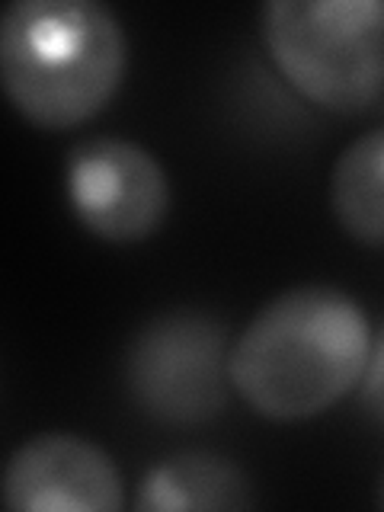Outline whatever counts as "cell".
I'll use <instances>...</instances> for the list:
<instances>
[{
    "label": "cell",
    "mask_w": 384,
    "mask_h": 512,
    "mask_svg": "<svg viewBox=\"0 0 384 512\" xmlns=\"http://www.w3.org/2000/svg\"><path fill=\"white\" fill-rule=\"evenodd\" d=\"M263 42L320 109L359 112L384 90V0H269Z\"/></svg>",
    "instance_id": "cell-3"
},
{
    "label": "cell",
    "mask_w": 384,
    "mask_h": 512,
    "mask_svg": "<svg viewBox=\"0 0 384 512\" xmlns=\"http://www.w3.org/2000/svg\"><path fill=\"white\" fill-rule=\"evenodd\" d=\"M4 503L16 512H119L125 484L103 445L77 432H39L10 455Z\"/></svg>",
    "instance_id": "cell-6"
},
{
    "label": "cell",
    "mask_w": 384,
    "mask_h": 512,
    "mask_svg": "<svg viewBox=\"0 0 384 512\" xmlns=\"http://www.w3.org/2000/svg\"><path fill=\"white\" fill-rule=\"evenodd\" d=\"M128 71V32L100 0H13L0 16V80L39 128L93 119Z\"/></svg>",
    "instance_id": "cell-2"
},
{
    "label": "cell",
    "mask_w": 384,
    "mask_h": 512,
    "mask_svg": "<svg viewBox=\"0 0 384 512\" xmlns=\"http://www.w3.org/2000/svg\"><path fill=\"white\" fill-rule=\"evenodd\" d=\"M231 388L228 330L208 311H160L144 320L125 349V391L157 423L215 420L228 407Z\"/></svg>",
    "instance_id": "cell-4"
},
{
    "label": "cell",
    "mask_w": 384,
    "mask_h": 512,
    "mask_svg": "<svg viewBox=\"0 0 384 512\" xmlns=\"http://www.w3.org/2000/svg\"><path fill=\"white\" fill-rule=\"evenodd\" d=\"M64 189L77 221L109 244H138L170 212V176L157 154L122 135L77 141L64 160Z\"/></svg>",
    "instance_id": "cell-5"
},
{
    "label": "cell",
    "mask_w": 384,
    "mask_h": 512,
    "mask_svg": "<svg viewBox=\"0 0 384 512\" xmlns=\"http://www.w3.org/2000/svg\"><path fill=\"white\" fill-rule=\"evenodd\" d=\"M330 208L352 240L384 250V128L340 151L330 170Z\"/></svg>",
    "instance_id": "cell-8"
},
{
    "label": "cell",
    "mask_w": 384,
    "mask_h": 512,
    "mask_svg": "<svg viewBox=\"0 0 384 512\" xmlns=\"http://www.w3.org/2000/svg\"><path fill=\"white\" fill-rule=\"evenodd\" d=\"M378 506H384V474H381V484H378Z\"/></svg>",
    "instance_id": "cell-10"
},
{
    "label": "cell",
    "mask_w": 384,
    "mask_h": 512,
    "mask_svg": "<svg viewBox=\"0 0 384 512\" xmlns=\"http://www.w3.org/2000/svg\"><path fill=\"white\" fill-rule=\"evenodd\" d=\"M372 333L365 308L343 288H285L237 333L231 384L272 423L311 420L359 388Z\"/></svg>",
    "instance_id": "cell-1"
},
{
    "label": "cell",
    "mask_w": 384,
    "mask_h": 512,
    "mask_svg": "<svg viewBox=\"0 0 384 512\" xmlns=\"http://www.w3.org/2000/svg\"><path fill=\"white\" fill-rule=\"evenodd\" d=\"M250 477L231 458L212 452H176L151 464L135 493L141 512L176 509H253Z\"/></svg>",
    "instance_id": "cell-7"
},
{
    "label": "cell",
    "mask_w": 384,
    "mask_h": 512,
    "mask_svg": "<svg viewBox=\"0 0 384 512\" xmlns=\"http://www.w3.org/2000/svg\"><path fill=\"white\" fill-rule=\"evenodd\" d=\"M359 400L368 420L384 429V324L372 333V349H368V362L359 381Z\"/></svg>",
    "instance_id": "cell-9"
}]
</instances>
